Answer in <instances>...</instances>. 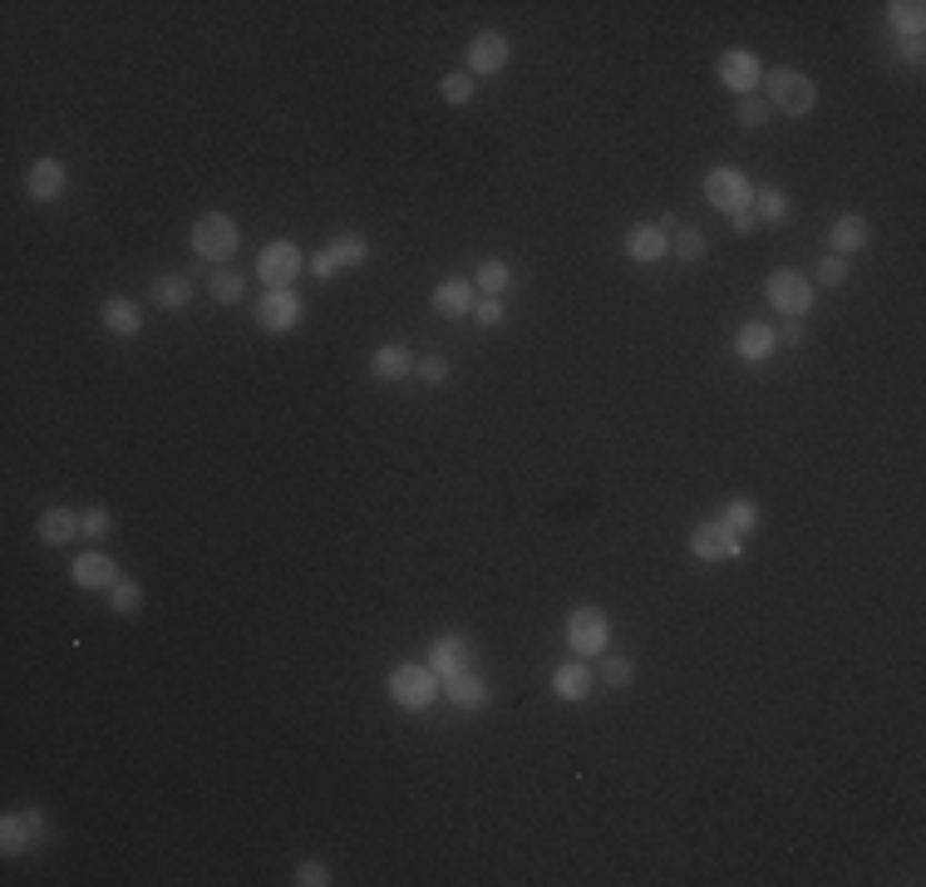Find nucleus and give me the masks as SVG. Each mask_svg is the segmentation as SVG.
<instances>
[{
    "mask_svg": "<svg viewBox=\"0 0 926 887\" xmlns=\"http://www.w3.org/2000/svg\"><path fill=\"white\" fill-rule=\"evenodd\" d=\"M385 690H390V700L399 710L409 715H425L434 700H439V670L429 661H399L390 676H385Z\"/></svg>",
    "mask_w": 926,
    "mask_h": 887,
    "instance_id": "1",
    "label": "nucleus"
},
{
    "mask_svg": "<svg viewBox=\"0 0 926 887\" xmlns=\"http://www.w3.org/2000/svg\"><path fill=\"white\" fill-rule=\"evenodd\" d=\"M764 99H769V109L788 113V119H808V113L818 109V84L804 70L779 64V70L764 74Z\"/></svg>",
    "mask_w": 926,
    "mask_h": 887,
    "instance_id": "2",
    "label": "nucleus"
},
{
    "mask_svg": "<svg viewBox=\"0 0 926 887\" xmlns=\"http://www.w3.org/2000/svg\"><path fill=\"white\" fill-rule=\"evenodd\" d=\"M188 237H192V252L208 261L212 271L227 267L237 257V247H242V227H237V218H227V212H202Z\"/></svg>",
    "mask_w": 926,
    "mask_h": 887,
    "instance_id": "3",
    "label": "nucleus"
},
{
    "mask_svg": "<svg viewBox=\"0 0 926 887\" xmlns=\"http://www.w3.org/2000/svg\"><path fill=\"white\" fill-rule=\"evenodd\" d=\"M764 301H769L779 316H788V321H798V316H808V311H814L818 287H814V277H804V271H794V267H774L769 277H764Z\"/></svg>",
    "mask_w": 926,
    "mask_h": 887,
    "instance_id": "4",
    "label": "nucleus"
},
{
    "mask_svg": "<svg viewBox=\"0 0 926 887\" xmlns=\"http://www.w3.org/2000/svg\"><path fill=\"white\" fill-rule=\"evenodd\" d=\"M567 646H571V656H581V661L606 656V646H611V617H606L601 607H591V601L571 607L567 611Z\"/></svg>",
    "mask_w": 926,
    "mask_h": 887,
    "instance_id": "5",
    "label": "nucleus"
},
{
    "mask_svg": "<svg viewBox=\"0 0 926 887\" xmlns=\"http://www.w3.org/2000/svg\"><path fill=\"white\" fill-rule=\"evenodd\" d=\"M705 202H710L715 212H725V218H735V212L754 208L749 173H745V168H729V163L710 168V173H705Z\"/></svg>",
    "mask_w": 926,
    "mask_h": 887,
    "instance_id": "6",
    "label": "nucleus"
},
{
    "mask_svg": "<svg viewBox=\"0 0 926 887\" xmlns=\"http://www.w3.org/2000/svg\"><path fill=\"white\" fill-rule=\"evenodd\" d=\"M301 271H306V257H301V247H296L291 237H271V242L261 247L257 277H261V287H267V291L296 287V277H301Z\"/></svg>",
    "mask_w": 926,
    "mask_h": 887,
    "instance_id": "7",
    "label": "nucleus"
},
{
    "mask_svg": "<svg viewBox=\"0 0 926 887\" xmlns=\"http://www.w3.org/2000/svg\"><path fill=\"white\" fill-rule=\"evenodd\" d=\"M715 79H719V84H725L735 99H745V94H759L764 64H759V54H754V50H745V44H729V50L715 60Z\"/></svg>",
    "mask_w": 926,
    "mask_h": 887,
    "instance_id": "8",
    "label": "nucleus"
},
{
    "mask_svg": "<svg viewBox=\"0 0 926 887\" xmlns=\"http://www.w3.org/2000/svg\"><path fill=\"white\" fill-rule=\"evenodd\" d=\"M690 557L695 562H735V557H745V538L729 532L719 518H705L690 528Z\"/></svg>",
    "mask_w": 926,
    "mask_h": 887,
    "instance_id": "9",
    "label": "nucleus"
},
{
    "mask_svg": "<svg viewBox=\"0 0 926 887\" xmlns=\"http://www.w3.org/2000/svg\"><path fill=\"white\" fill-rule=\"evenodd\" d=\"M301 316H306L301 291H296V287H277V291H267L257 301V331L286 336V331H296V326H301Z\"/></svg>",
    "mask_w": 926,
    "mask_h": 887,
    "instance_id": "10",
    "label": "nucleus"
},
{
    "mask_svg": "<svg viewBox=\"0 0 926 887\" xmlns=\"http://www.w3.org/2000/svg\"><path fill=\"white\" fill-rule=\"evenodd\" d=\"M44 838V809H10L0 818V853L6 858H20V853H30Z\"/></svg>",
    "mask_w": 926,
    "mask_h": 887,
    "instance_id": "11",
    "label": "nucleus"
},
{
    "mask_svg": "<svg viewBox=\"0 0 926 887\" xmlns=\"http://www.w3.org/2000/svg\"><path fill=\"white\" fill-rule=\"evenodd\" d=\"M464 60H468V74H474V79L502 74V70H508V60H512V40L502 36V30H478V36L468 40Z\"/></svg>",
    "mask_w": 926,
    "mask_h": 887,
    "instance_id": "12",
    "label": "nucleus"
},
{
    "mask_svg": "<svg viewBox=\"0 0 926 887\" xmlns=\"http://www.w3.org/2000/svg\"><path fill=\"white\" fill-rule=\"evenodd\" d=\"M64 192H70V163H64V158L44 153L26 168V198L30 202H60Z\"/></svg>",
    "mask_w": 926,
    "mask_h": 887,
    "instance_id": "13",
    "label": "nucleus"
},
{
    "mask_svg": "<svg viewBox=\"0 0 926 887\" xmlns=\"http://www.w3.org/2000/svg\"><path fill=\"white\" fill-rule=\"evenodd\" d=\"M439 696L449 700L454 710L478 715V710H488L494 690H488V680H484V676H474V670H454V676H439Z\"/></svg>",
    "mask_w": 926,
    "mask_h": 887,
    "instance_id": "14",
    "label": "nucleus"
},
{
    "mask_svg": "<svg viewBox=\"0 0 926 887\" xmlns=\"http://www.w3.org/2000/svg\"><path fill=\"white\" fill-rule=\"evenodd\" d=\"M621 257L636 261V267H656L660 257H670V237L660 232L656 222H636V227H626V237H621Z\"/></svg>",
    "mask_w": 926,
    "mask_h": 887,
    "instance_id": "15",
    "label": "nucleus"
},
{
    "mask_svg": "<svg viewBox=\"0 0 926 887\" xmlns=\"http://www.w3.org/2000/svg\"><path fill=\"white\" fill-rule=\"evenodd\" d=\"M70 577H74V587H79V591H109L123 572H119V562H113L109 552L89 548V552H79L74 562H70Z\"/></svg>",
    "mask_w": 926,
    "mask_h": 887,
    "instance_id": "16",
    "label": "nucleus"
},
{
    "mask_svg": "<svg viewBox=\"0 0 926 887\" xmlns=\"http://www.w3.org/2000/svg\"><path fill=\"white\" fill-rule=\"evenodd\" d=\"M429 306L444 316V321H464V316H474L478 291H474V281H464V277H444L439 287L429 291Z\"/></svg>",
    "mask_w": 926,
    "mask_h": 887,
    "instance_id": "17",
    "label": "nucleus"
},
{
    "mask_svg": "<svg viewBox=\"0 0 926 887\" xmlns=\"http://www.w3.org/2000/svg\"><path fill=\"white\" fill-rule=\"evenodd\" d=\"M99 326L119 340H133L143 331V306L133 301V296H104V301H99Z\"/></svg>",
    "mask_w": 926,
    "mask_h": 887,
    "instance_id": "18",
    "label": "nucleus"
},
{
    "mask_svg": "<svg viewBox=\"0 0 926 887\" xmlns=\"http://www.w3.org/2000/svg\"><path fill=\"white\" fill-rule=\"evenodd\" d=\"M591 690H597V670L581 661V656H571V661H562L552 670V696L557 700L581 705V700H591Z\"/></svg>",
    "mask_w": 926,
    "mask_h": 887,
    "instance_id": "19",
    "label": "nucleus"
},
{
    "mask_svg": "<svg viewBox=\"0 0 926 887\" xmlns=\"http://www.w3.org/2000/svg\"><path fill=\"white\" fill-rule=\"evenodd\" d=\"M867 242H873V222H867L863 212H838V218H833V227H828L833 257H857Z\"/></svg>",
    "mask_w": 926,
    "mask_h": 887,
    "instance_id": "20",
    "label": "nucleus"
},
{
    "mask_svg": "<svg viewBox=\"0 0 926 887\" xmlns=\"http://www.w3.org/2000/svg\"><path fill=\"white\" fill-rule=\"evenodd\" d=\"M774 350H779V336H774L769 321H745L735 331V356L745 360V366H764Z\"/></svg>",
    "mask_w": 926,
    "mask_h": 887,
    "instance_id": "21",
    "label": "nucleus"
},
{
    "mask_svg": "<svg viewBox=\"0 0 926 887\" xmlns=\"http://www.w3.org/2000/svg\"><path fill=\"white\" fill-rule=\"evenodd\" d=\"M36 538L44 542V548H70V542L79 538V514L64 508V504L44 508V514L36 518Z\"/></svg>",
    "mask_w": 926,
    "mask_h": 887,
    "instance_id": "22",
    "label": "nucleus"
},
{
    "mask_svg": "<svg viewBox=\"0 0 926 887\" xmlns=\"http://www.w3.org/2000/svg\"><path fill=\"white\" fill-rule=\"evenodd\" d=\"M415 350L409 346H399V340H390V346H375L370 350V375L380 385H395V380H405V375H415Z\"/></svg>",
    "mask_w": 926,
    "mask_h": 887,
    "instance_id": "23",
    "label": "nucleus"
},
{
    "mask_svg": "<svg viewBox=\"0 0 926 887\" xmlns=\"http://www.w3.org/2000/svg\"><path fill=\"white\" fill-rule=\"evenodd\" d=\"M429 666L439 670V676H454V670H474V646H468V636H459V631L439 636V641H434V651H429Z\"/></svg>",
    "mask_w": 926,
    "mask_h": 887,
    "instance_id": "24",
    "label": "nucleus"
},
{
    "mask_svg": "<svg viewBox=\"0 0 926 887\" xmlns=\"http://www.w3.org/2000/svg\"><path fill=\"white\" fill-rule=\"evenodd\" d=\"M148 301L158 306V311H188L192 301V281L182 277V271H163V277L148 281Z\"/></svg>",
    "mask_w": 926,
    "mask_h": 887,
    "instance_id": "25",
    "label": "nucleus"
},
{
    "mask_svg": "<svg viewBox=\"0 0 926 887\" xmlns=\"http://www.w3.org/2000/svg\"><path fill=\"white\" fill-rule=\"evenodd\" d=\"M887 26L897 30L902 40H922V30H926V6H922V0H892V6H887Z\"/></svg>",
    "mask_w": 926,
    "mask_h": 887,
    "instance_id": "26",
    "label": "nucleus"
},
{
    "mask_svg": "<svg viewBox=\"0 0 926 887\" xmlns=\"http://www.w3.org/2000/svg\"><path fill=\"white\" fill-rule=\"evenodd\" d=\"M512 287V267L502 257H484L478 261V271H474V291L478 296H508Z\"/></svg>",
    "mask_w": 926,
    "mask_h": 887,
    "instance_id": "27",
    "label": "nucleus"
},
{
    "mask_svg": "<svg viewBox=\"0 0 926 887\" xmlns=\"http://www.w3.org/2000/svg\"><path fill=\"white\" fill-rule=\"evenodd\" d=\"M754 218L784 227L788 218H794V202H788L784 188H754Z\"/></svg>",
    "mask_w": 926,
    "mask_h": 887,
    "instance_id": "28",
    "label": "nucleus"
},
{
    "mask_svg": "<svg viewBox=\"0 0 926 887\" xmlns=\"http://www.w3.org/2000/svg\"><path fill=\"white\" fill-rule=\"evenodd\" d=\"M326 252L336 257V267L356 271V267H365V261H370V242H365L360 232H336V237H330Z\"/></svg>",
    "mask_w": 926,
    "mask_h": 887,
    "instance_id": "29",
    "label": "nucleus"
},
{
    "mask_svg": "<svg viewBox=\"0 0 926 887\" xmlns=\"http://www.w3.org/2000/svg\"><path fill=\"white\" fill-rule=\"evenodd\" d=\"M208 296H212V306H237L247 296V277L232 271V267H217L212 281H208Z\"/></svg>",
    "mask_w": 926,
    "mask_h": 887,
    "instance_id": "30",
    "label": "nucleus"
},
{
    "mask_svg": "<svg viewBox=\"0 0 926 887\" xmlns=\"http://www.w3.org/2000/svg\"><path fill=\"white\" fill-rule=\"evenodd\" d=\"M104 597H109V611H119V617H139L143 611V582L139 577H119Z\"/></svg>",
    "mask_w": 926,
    "mask_h": 887,
    "instance_id": "31",
    "label": "nucleus"
},
{
    "mask_svg": "<svg viewBox=\"0 0 926 887\" xmlns=\"http://www.w3.org/2000/svg\"><path fill=\"white\" fill-rule=\"evenodd\" d=\"M719 522H725L729 532H739V538H749V532L759 528V504H754V498H729Z\"/></svg>",
    "mask_w": 926,
    "mask_h": 887,
    "instance_id": "32",
    "label": "nucleus"
},
{
    "mask_svg": "<svg viewBox=\"0 0 926 887\" xmlns=\"http://www.w3.org/2000/svg\"><path fill=\"white\" fill-rule=\"evenodd\" d=\"M439 94H444V104H474L478 79L468 74V70H449V74L439 79Z\"/></svg>",
    "mask_w": 926,
    "mask_h": 887,
    "instance_id": "33",
    "label": "nucleus"
},
{
    "mask_svg": "<svg viewBox=\"0 0 926 887\" xmlns=\"http://www.w3.org/2000/svg\"><path fill=\"white\" fill-rule=\"evenodd\" d=\"M597 680H601V686H611V690H626L636 680V661H631V656H611V651H606Z\"/></svg>",
    "mask_w": 926,
    "mask_h": 887,
    "instance_id": "34",
    "label": "nucleus"
},
{
    "mask_svg": "<svg viewBox=\"0 0 926 887\" xmlns=\"http://www.w3.org/2000/svg\"><path fill=\"white\" fill-rule=\"evenodd\" d=\"M670 252L695 267V261H705L710 242H705V232H695V227H676V232H670Z\"/></svg>",
    "mask_w": 926,
    "mask_h": 887,
    "instance_id": "35",
    "label": "nucleus"
},
{
    "mask_svg": "<svg viewBox=\"0 0 926 887\" xmlns=\"http://www.w3.org/2000/svg\"><path fill=\"white\" fill-rule=\"evenodd\" d=\"M113 532V514L104 504H94V508H84V514H79V538H89V542H104Z\"/></svg>",
    "mask_w": 926,
    "mask_h": 887,
    "instance_id": "36",
    "label": "nucleus"
},
{
    "mask_svg": "<svg viewBox=\"0 0 926 887\" xmlns=\"http://www.w3.org/2000/svg\"><path fill=\"white\" fill-rule=\"evenodd\" d=\"M735 119L745 123V129H764V123L774 119V109L764 94H745V99H735Z\"/></svg>",
    "mask_w": 926,
    "mask_h": 887,
    "instance_id": "37",
    "label": "nucleus"
},
{
    "mask_svg": "<svg viewBox=\"0 0 926 887\" xmlns=\"http://www.w3.org/2000/svg\"><path fill=\"white\" fill-rule=\"evenodd\" d=\"M474 321L484 326V331H494V326L508 321V301L502 296H478V306H474Z\"/></svg>",
    "mask_w": 926,
    "mask_h": 887,
    "instance_id": "38",
    "label": "nucleus"
},
{
    "mask_svg": "<svg viewBox=\"0 0 926 887\" xmlns=\"http://www.w3.org/2000/svg\"><path fill=\"white\" fill-rule=\"evenodd\" d=\"M291 883L296 887H330V868H326V863H316V858H301V863H296V873H291Z\"/></svg>",
    "mask_w": 926,
    "mask_h": 887,
    "instance_id": "39",
    "label": "nucleus"
},
{
    "mask_svg": "<svg viewBox=\"0 0 926 887\" xmlns=\"http://www.w3.org/2000/svg\"><path fill=\"white\" fill-rule=\"evenodd\" d=\"M848 281V257H823L818 261V277H814V287H843Z\"/></svg>",
    "mask_w": 926,
    "mask_h": 887,
    "instance_id": "40",
    "label": "nucleus"
},
{
    "mask_svg": "<svg viewBox=\"0 0 926 887\" xmlns=\"http://www.w3.org/2000/svg\"><path fill=\"white\" fill-rule=\"evenodd\" d=\"M415 375L425 385H444V380H449V360H444V356H419L415 360Z\"/></svg>",
    "mask_w": 926,
    "mask_h": 887,
    "instance_id": "41",
    "label": "nucleus"
},
{
    "mask_svg": "<svg viewBox=\"0 0 926 887\" xmlns=\"http://www.w3.org/2000/svg\"><path fill=\"white\" fill-rule=\"evenodd\" d=\"M306 271H311L316 281H330L340 267H336V257H330V252H311V257H306Z\"/></svg>",
    "mask_w": 926,
    "mask_h": 887,
    "instance_id": "42",
    "label": "nucleus"
},
{
    "mask_svg": "<svg viewBox=\"0 0 926 887\" xmlns=\"http://www.w3.org/2000/svg\"><path fill=\"white\" fill-rule=\"evenodd\" d=\"M729 227H735V237H749V232H759V218H754V208H745L729 218Z\"/></svg>",
    "mask_w": 926,
    "mask_h": 887,
    "instance_id": "43",
    "label": "nucleus"
},
{
    "mask_svg": "<svg viewBox=\"0 0 926 887\" xmlns=\"http://www.w3.org/2000/svg\"><path fill=\"white\" fill-rule=\"evenodd\" d=\"M774 336H779V346H804V326H798V321L779 326V331H774Z\"/></svg>",
    "mask_w": 926,
    "mask_h": 887,
    "instance_id": "44",
    "label": "nucleus"
},
{
    "mask_svg": "<svg viewBox=\"0 0 926 887\" xmlns=\"http://www.w3.org/2000/svg\"><path fill=\"white\" fill-rule=\"evenodd\" d=\"M902 60H907V64H922V40H907V44H902Z\"/></svg>",
    "mask_w": 926,
    "mask_h": 887,
    "instance_id": "45",
    "label": "nucleus"
}]
</instances>
